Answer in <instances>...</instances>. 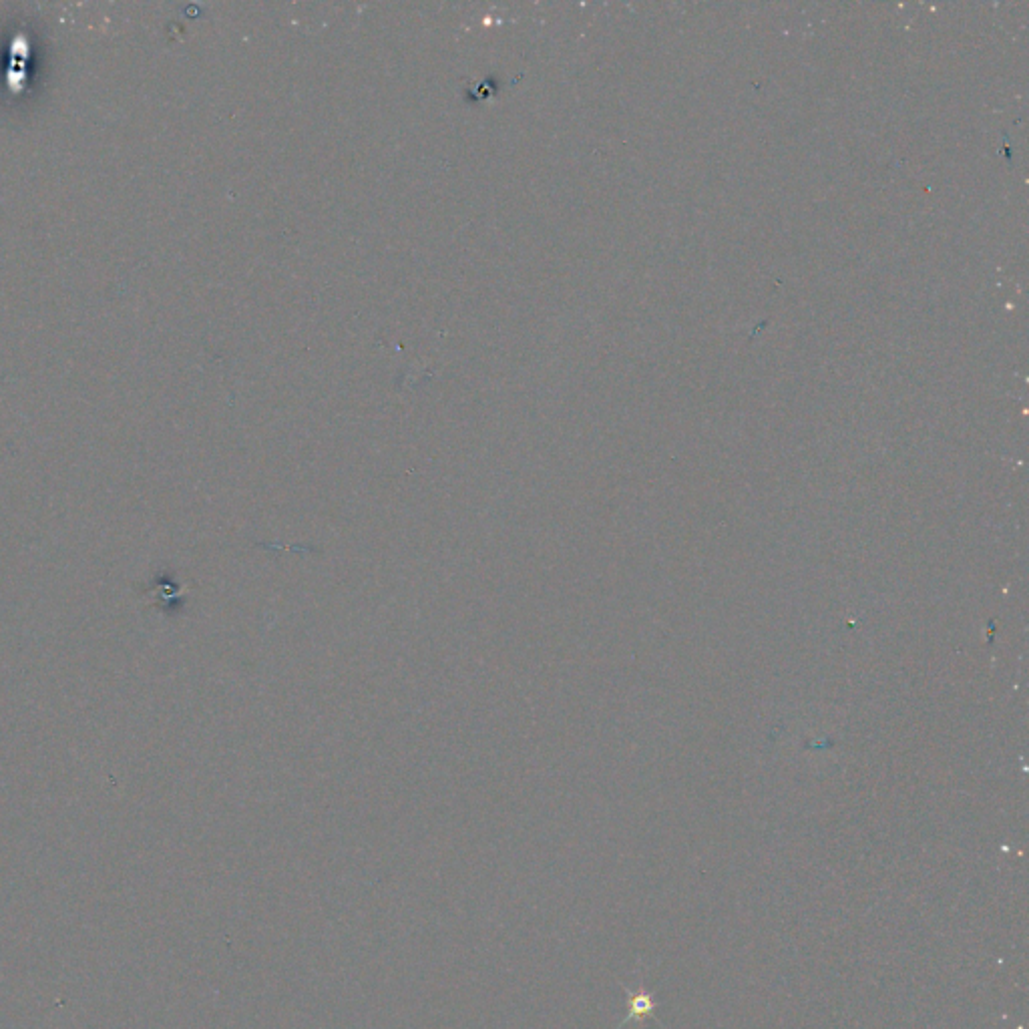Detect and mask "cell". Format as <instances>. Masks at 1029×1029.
Returning a JSON list of instances; mask_svg holds the SVG:
<instances>
[{"mask_svg":"<svg viewBox=\"0 0 1029 1029\" xmlns=\"http://www.w3.org/2000/svg\"><path fill=\"white\" fill-rule=\"evenodd\" d=\"M628 995H630V1013H628L626 1021H632V1019H644L646 1015H654V1013H652V1011H654V1005H652V995H650V993H646V991L642 989V991H640V993H636V995H634L632 991H628ZM626 1021H624V1023H626ZM624 1023H622V1025H624Z\"/></svg>","mask_w":1029,"mask_h":1029,"instance_id":"obj_1","label":"cell"}]
</instances>
